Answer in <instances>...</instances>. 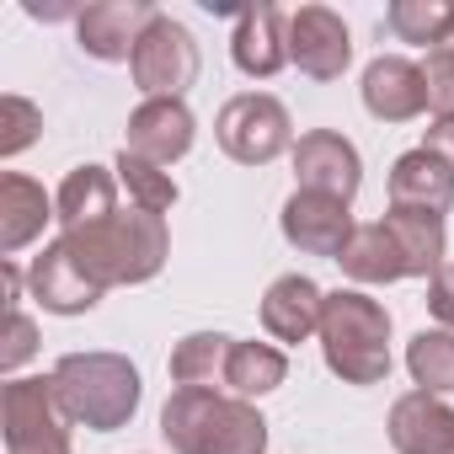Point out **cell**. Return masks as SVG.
I'll return each mask as SVG.
<instances>
[{
  "label": "cell",
  "instance_id": "obj_27",
  "mask_svg": "<svg viewBox=\"0 0 454 454\" xmlns=\"http://www.w3.org/2000/svg\"><path fill=\"white\" fill-rule=\"evenodd\" d=\"M113 171H118V182H123L129 203H134V208H145V214H171V208H176V198H182L166 166L139 160V155H129V150H118Z\"/></svg>",
  "mask_w": 454,
  "mask_h": 454
},
{
  "label": "cell",
  "instance_id": "obj_3",
  "mask_svg": "<svg viewBox=\"0 0 454 454\" xmlns=\"http://www.w3.org/2000/svg\"><path fill=\"white\" fill-rule=\"evenodd\" d=\"M321 358L342 385H385L390 380V310L364 289H332L321 310Z\"/></svg>",
  "mask_w": 454,
  "mask_h": 454
},
{
  "label": "cell",
  "instance_id": "obj_19",
  "mask_svg": "<svg viewBox=\"0 0 454 454\" xmlns=\"http://www.w3.org/2000/svg\"><path fill=\"white\" fill-rule=\"evenodd\" d=\"M118 187H123V182H118V171H113V166H97V160H86V166L65 171V182H59V192H54L59 236L113 219V214H118Z\"/></svg>",
  "mask_w": 454,
  "mask_h": 454
},
{
  "label": "cell",
  "instance_id": "obj_9",
  "mask_svg": "<svg viewBox=\"0 0 454 454\" xmlns=\"http://www.w3.org/2000/svg\"><path fill=\"white\" fill-rule=\"evenodd\" d=\"M294 187L353 203L358 187H364V155H358V145L348 134H337V129L300 134L294 139Z\"/></svg>",
  "mask_w": 454,
  "mask_h": 454
},
{
  "label": "cell",
  "instance_id": "obj_33",
  "mask_svg": "<svg viewBox=\"0 0 454 454\" xmlns=\"http://www.w3.org/2000/svg\"><path fill=\"white\" fill-rule=\"evenodd\" d=\"M0 284H6V310H22V289H27V273L17 262H0Z\"/></svg>",
  "mask_w": 454,
  "mask_h": 454
},
{
  "label": "cell",
  "instance_id": "obj_23",
  "mask_svg": "<svg viewBox=\"0 0 454 454\" xmlns=\"http://www.w3.org/2000/svg\"><path fill=\"white\" fill-rule=\"evenodd\" d=\"M289 380V353L278 342H236L231 364H224V395L262 401Z\"/></svg>",
  "mask_w": 454,
  "mask_h": 454
},
{
  "label": "cell",
  "instance_id": "obj_8",
  "mask_svg": "<svg viewBox=\"0 0 454 454\" xmlns=\"http://www.w3.org/2000/svg\"><path fill=\"white\" fill-rule=\"evenodd\" d=\"M278 231H284V241L300 252V257H342L348 252V241H353V203H342V198H326V192H305V187H294L289 198H284V208H278Z\"/></svg>",
  "mask_w": 454,
  "mask_h": 454
},
{
  "label": "cell",
  "instance_id": "obj_1",
  "mask_svg": "<svg viewBox=\"0 0 454 454\" xmlns=\"http://www.w3.org/2000/svg\"><path fill=\"white\" fill-rule=\"evenodd\" d=\"M75 262L86 268V278L107 294V289H134L150 284L166 257H171V236H166V214H145V208H118L102 224H86V231L59 236Z\"/></svg>",
  "mask_w": 454,
  "mask_h": 454
},
{
  "label": "cell",
  "instance_id": "obj_5",
  "mask_svg": "<svg viewBox=\"0 0 454 454\" xmlns=\"http://www.w3.org/2000/svg\"><path fill=\"white\" fill-rule=\"evenodd\" d=\"M70 411L54 374H17L0 390V438L6 454H70Z\"/></svg>",
  "mask_w": 454,
  "mask_h": 454
},
{
  "label": "cell",
  "instance_id": "obj_29",
  "mask_svg": "<svg viewBox=\"0 0 454 454\" xmlns=\"http://www.w3.org/2000/svg\"><path fill=\"white\" fill-rule=\"evenodd\" d=\"M422 81H427V113L433 118H454V27H449V38L438 49H427Z\"/></svg>",
  "mask_w": 454,
  "mask_h": 454
},
{
  "label": "cell",
  "instance_id": "obj_25",
  "mask_svg": "<svg viewBox=\"0 0 454 454\" xmlns=\"http://www.w3.org/2000/svg\"><path fill=\"white\" fill-rule=\"evenodd\" d=\"M454 27V0H390L385 6V33L395 43L438 49Z\"/></svg>",
  "mask_w": 454,
  "mask_h": 454
},
{
  "label": "cell",
  "instance_id": "obj_22",
  "mask_svg": "<svg viewBox=\"0 0 454 454\" xmlns=\"http://www.w3.org/2000/svg\"><path fill=\"white\" fill-rule=\"evenodd\" d=\"M337 262L353 278V289H385V284H401L406 278V262H401V252H395V241H390V231H385L380 219L358 224L353 241H348V252Z\"/></svg>",
  "mask_w": 454,
  "mask_h": 454
},
{
  "label": "cell",
  "instance_id": "obj_31",
  "mask_svg": "<svg viewBox=\"0 0 454 454\" xmlns=\"http://www.w3.org/2000/svg\"><path fill=\"white\" fill-rule=\"evenodd\" d=\"M427 310L443 332H454V262H443L433 278H427Z\"/></svg>",
  "mask_w": 454,
  "mask_h": 454
},
{
  "label": "cell",
  "instance_id": "obj_17",
  "mask_svg": "<svg viewBox=\"0 0 454 454\" xmlns=\"http://www.w3.org/2000/svg\"><path fill=\"white\" fill-rule=\"evenodd\" d=\"M390 449L395 454H449L454 449V406L433 390H406L390 406Z\"/></svg>",
  "mask_w": 454,
  "mask_h": 454
},
{
  "label": "cell",
  "instance_id": "obj_21",
  "mask_svg": "<svg viewBox=\"0 0 454 454\" xmlns=\"http://www.w3.org/2000/svg\"><path fill=\"white\" fill-rule=\"evenodd\" d=\"M385 231L406 262V278H433L443 268V252H449V224L443 214H427V208H385Z\"/></svg>",
  "mask_w": 454,
  "mask_h": 454
},
{
  "label": "cell",
  "instance_id": "obj_34",
  "mask_svg": "<svg viewBox=\"0 0 454 454\" xmlns=\"http://www.w3.org/2000/svg\"><path fill=\"white\" fill-rule=\"evenodd\" d=\"M27 17H38V22H65V17H81L75 6H33L27 0Z\"/></svg>",
  "mask_w": 454,
  "mask_h": 454
},
{
  "label": "cell",
  "instance_id": "obj_11",
  "mask_svg": "<svg viewBox=\"0 0 454 454\" xmlns=\"http://www.w3.org/2000/svg\"><path fill=\"white\" fill-rule=\"evenodd\" d=\"M289 65L310 81H342L353 65V33L332 6H300L289 12Z\"/></svg>",
  "mask_w": 454,
  "mask_h": 454
},
{
  "label": "cell",
  "instance_id": "obj_26",
  "mask_svg": "<svg viewBox=\"0 0 454 454\" xmlns=\"http://www.w3.org/2000/svg\"><path fill=\"white\" fill-rule=\"evenodd\" d=\"M406 374H411L417 390L454 395V332L422 326V332L406 342Z\"/></svg>",
  "mask_w": 454,
  "mask_h": 454
},
{
  "label": "cell",
  "instance_id": "obj_10",
  "mask_svg": "<svg viewBox=\"0 0 454 454\" xmlns=\"http://www.w3.org/2000/svg\"><path fill=\"white\" fill-rule=\"evenodd\" d=\"M155 17H160L155 0H91L75 17V43L102 65H123V59H134L145 27Z\"/></svg>",
  "mask_w": 454,
  "mask_h": 454
},
{
  "label": "cell",
  "instance_id": "obj_20",
  "mask_svg": "<svg viewBox=\"0 0 454 454\" xmlns=\"http://www.w3.org/2000/svg\"><path fill=\"white\" fill-rule=\"evenodd\" d=\"M390 203L395 208L449 214V203H454V166L443 155H433L427 145L395 155V166H390Z\"/></svg>",
  "mask_w": 454,
  "mask_h": 454
},
{
  "label": "cell",
  "instance_id": "obj_15",
  "mask_svg": "<svg viewBox=\"0 0 454 454\" xmlns=\"http://www.w3.org/2000/svg\"><path fill=\"white\" fill-rule=\"evenodd\" d=\"M27 294L49 310V316H86L97 310L102 289L86 278V268L75 262V252L65 241H49L33 262H27Z\"/></svg>",
  "mask_w": 454,
  "mask_h": 454
},
{
  "label": "cell",
  "instance_id": "obj_35",
  "mask_svg": "<svg viewBox=\"0 0 454 454\" xmlns=\"http://www.w3.org/2000/svg\"><path fill=\"white\" fill-rule=\"evenodd\" d=\"M449 454H454V449H449Z\"/></svg>",
  "mask_w": 454,
  "mask_h": 454
},
{
  "label": "cell",
  "instance_id": "obj_6",
  "mask_svg": "<svg viewBox=\"0 0 454 454\" xmlns=\"http://www.w3.org/2000/svg\"><path fill=\"white\" fill-rule=\"evenodd\" d=\"M214 139L241 166H273L278 155H294V118L273 91H241L219 107Z\"/></svg>",
  "mask_w": 454,
  "mask_h": 454
},
{
  "label": "cell",
  "instance_id": "obj_4",
  "mask_svg": "<svg viewBox=\"0 0 454 454\" xmlns=\"http://www.w3.org/2000/svg\"><path fill=\"white\" fill-rule=\"evenodd\" d=\"M54 390L70 411L75 427H91V433H118L134 422L139 401H145V380L139 369L123 358V353H107V348H91V353H65L54 369Z\"/></svg>",
  "mask_w": 454,
  "mask_h": 454
},
{
  "label": "cell",
  "instance_id": "obj_12",
  "mask_svg": "<svg viewBox=\"0 0 454 454\" xmlns=\"http://www.w3.org/2000/svg\"><path fill=\"white\" fill-rule=\"evenodd\" d=\"M198 139V118L182 97H150L129 113V134H123V150L139 155V160H155V166H176Z\"/></svg>",
  "mask_w": 454,
  "mask_h": 454
},
{
  "label": "cell",
  "instance_id": "obj_32",
  "mask_svg": "<svg viewBox=\"0 0 454 454\" xmlns=\"http://www.w3.org/2000/svg\"><path fill=\"white\" fill-rule=\"evenodd\" d=\"M422 145L454 166V118H433V123H427V134H422Z\"/></svg>",
  "mask_w": 454,
  "mask_h": 454
},
{
  "label": "cell",
  "instance_id": "obj_30",
  "mask_svg": "<svg viewBox=\"0 0 454 454\" xmlns=\"http://www.w3.org/2000/svg\"><path fill=\"white\" fill-rule=\"evenodd\" d=\"M38 353V326L27 310H6V337H0V369L17 380V369Z\"/></svg>",
  "mask_w": 454,
  "mask_h": 454
},
{
  "label": "cell",
  "instance_id": "obj_18",
  "mask_svg": "<svg viewBox=\"0 0 454 454\" xmlns=\"http://www.w3.org/2000/svg\"><path fill=\"white\" fill-rule=\"evenodd\" d=\"M49 219H59V214H54V192H43V182H33L22 171L0 176V262H12L22 247H33Z\"/></svg>",
  "mask_w": 454,
  "mask_h": 454
},
{
  "label": "cell",
  "instance_id": "obj_2",
  "mask_svg": "<svg viewBox=\"0 0 454 454\" xmlns=\"http://www.w3.org/2000/svg\"><path fill=\"white\" fill-rule=\"evenodd\" d=\"M160 438L171 454H268V417L257 401L176 385L160 406Z\"/></svg>",
  "mask_w": 454,
  "mask_h": 454
},
{
  "label": "cell",
  "instance_id": "obj_7",
  "mask_svg": "<svg viewBox=\"0 0 454 454\" xmlns=\"http://www.w3.org/2000/svg\"><path fill=\"white\" fill-rule=\"evenodd\" d=\"M198 38L187 33V22H176V17H155L150 27H145V38H139V49H134V59H129V75H134V86L145 91V102L150 97H182L187 102V86L198 81Z\"/></svg>",
  "mask_w": 454,
  "mask_h": 454
},
{
  "label": "cell",
  "instance_id": "obj_13",
  "mask_svg": "<svg viewBox=\"0 0 454 454\" xmlns=\"http://www.w3.org/2000/svg\"><path fill=\"white\" fill-rule=\"evenodd\" d=\"M364 113L380 118V123H411L427 113V81H422V65L406 59V54H380L364 65Z\"/></svg>",
  "mask_w": 454,
  "mask_h": 454
},
{
  "label": "cell",
  "instance_id": "obj_14",
  "mask_svg": "<svg viewBox=\"0 0 454 454\" xmlns=\"http://www.w3.org/2000/svg\"><path fill=\"white\" fill-rule=\"evenodd\" d=\"M231 59L247 81H273L289 65V12L262 0V6L236 12V33H231Z\"/></svg>",
  "mask_w": 454,
  "mask_h": 454
},
{
  "label": "cell",
  "instance_id": "obj_28",
  "mask_svg": "<svg viewBox=\"0 0 454 454\" xmlns=\"http://www.w3.org/2000/svg\"><path fill=\"white\" fill-rule=\"evenodd\" d=\"M43 134V107L38 102H27V97H17V91H6L0 97V155H22L33 139Z\"/></svg>",
  "mask_w": 454,
  "mask_h": 454
},
{
  "label": "cell",
  "instance_id": "obj_16",
  "mask_svg": "<svg viewBox=\"0 0 454 454\" xmlns=\"http://www.w3.org/2000/svg\"><path fill=\"white\" fill-rule=\"evenodd\" d=\"M321 310H326V289L305 273H284L262 294V332L278 348H300L321 332Z\"/></svg>",
  "mask_w": 454,
  "mask_h": 454
},
{
  "label": "cell",
  "instance_id": "obj_24",
  "mask_svg": "<svg viewBox=\"0 0 454 454\" xmlns=\"http://www.w3.org/2000/svg\"><path fill=\"white\" fill-rule=\"evenodd\" d=\"M231 348L236 337L224 332H187L176 348H171V385H187V390H219L224 385V364H231Z\"/></svg>",
  "mask_w": 454,
  "mask_h": 454
}]
</instances>
